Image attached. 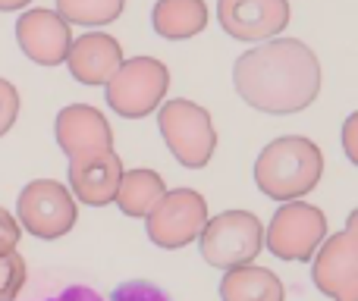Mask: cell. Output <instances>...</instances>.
Instances as JSON below:
<instances>
[{"instance_id": "21", "label": "cell", "mask_w": 358, "mask_h": 301, "mask_svg": "<svg viewBox=\"0 0 358 301\" xmlns=\"http://www.w3.org/2000/svg\"><path fill=\"white\" fill-rule=\"evenodd\" d=\"M19 107H22V101H19V88L13 85L10 79H0V138L16 126Z\"/></svg>"}, {"instance_id": "9", "label": "cell", "mask_w": 358, "mask_h": 301, "mask_svg": "<svg viewBox=\"0 0 358 301\" xmlns=\"http://www.w3.org/2000/svg\"><path fill=\"white\" fill-rule=\"evenodd\" d=\"M123 176V157L113 148L82 151L76 157H69L66 166L69 191L76 195V201L88 204V207H107V204L117 201Z\"/></svg>"}, {"instance_id": "7", "label": "cell", "mask_w": 358, "mask_h": 301, "mask_svg": "<svg viewBox=\"0 0 358 301\" xmlns=\"http://www.w3.org/2000/svg\"><path fill=\"white\" fill-rule=\"evenodd\" d=\"M327 242V214L308 201H286L267 223L264 248L280 260L305 264L315 260L317 248Z\"/></svg>"}, {"instance_id": "26", "label": "cell", "mask_w": 358, "mask_h": 301, "mask_svg": "<svg viewBox=\"0 0 358 301\" xmlns=\"http://www.w3.org/2000/svg\"><path fill=\"white\" fill-rule=\"evenodd\" d=\"M346 229H349V233H352L355 235V239H358V207L352 210V214H349L346 216Z\"/></svg>"}, {"instance_id": "10", "label": "cell", "mask_w": 358, "mask_h": 301, "mask_svg": "<svg viewBox=\"0 0 358 301\" xmlns=\"http://www.w3.org/2000/svg\"><path fill=\"white\" fill-rule=\"evenodd\" d=\"M289 0H217V22L236 41L264 44L289 25Z\"/></svg>"}, {"instance_id": "3", "label": "cell", "mask_w": 358, "mask_h": 301, "mask_svg": "<svg viewBox=\"0 0 358 301\" xmlns=\"http://www.w3.org/2000/svg\"><path fill=\"white\" fill-rule=\"evenodd\" d=\"M170 91V69L157 57H129L104 85V101L123 119H145L161 110Z\"/></svg>"}, {"instance_id": "16", "label": "cell", "mask_w": 358, "mask_h": 301, "mask_svg": "<svg viewBox=\"0 0 358 301\" xmlns=\"http://www.w3.org/2000/svg\"><path fill=\"white\" fill-rule=\"evenodd\" d=\"M208 3L204 0H157L151 10V25L167 41H185L208 29Z\"/></svg>"}, {"instance_id": "14", "label": "cell", "mask_w": 358, "mask_h": 301, "mask_svg": "<svg viewBox=\"0 0 358 301\" xmlns=\"http://www.w3.org/2000/svg\"><path fill=\"white\" fill-rule=\"evenodd\" d=\"M57 145L66 157H76L82 151L113 148V129L107 117L92 104H69L54 119Z\"/></svg>"}, {"instance_id": "18", "label": "cell", "mask_w": 358, "mask_h": 301, "mask_svg": "<svg viewBox=\"0 0 358 301\" xmlns=\"http://www.w3.org/2000/svg\"><path fill=\"white\" fill-rule=\"evenodd\" d=\"M126 0H57V13L69 25H85V29H101L123 16Z\"/></svg>"}, {"instance_id": "8", "label": "cell", "mask_w": 358, "mask_h": 301, "mask_svg": "<svg viewBox=\"0 0 358 301\" xmlns=\"http://www.w3.org/2000/svg\"><path fill=\"white\" fill-rule=\"evenodd\" d=\"M208 220H210V214H208V201H204L201 191L173 189L145 216V233H148L151 245L164 248V251H179V248L201 239Z\"/></svg>"}, {"instance_id": "19", "label": "cell", "mask_w": 358, "mask_h": 301, "mask_svg": "<svg viewBox=\"0 0 358 301\" xmlns=\"http://www.w3.org/2000/svg\"><path fill=\"white\" fill-rule=\"evenodd\" d=\"M25 279H29V267L22 254L16 248L0 251V301H16L25 289Z\"/></svg>"}, {"instance_id": "12", "label": "cell", "mask_w": 358, "mask_h": 301, "mask_svg": "<svg viewBox=\"0 0 358 301\" xmlns=\"http://www.w3.org/2000/svg\"><path fill=\"white\" fill-rule=\"evenodd\" d=\"M311 283L321 295L334 301L358 286V239L349 229L327 235V242L317 248L311 260Z\"/></svg>"}, {"instance_id": "13", "label": "cell", "mask_w": 358, "mask_h": 301, "mask_svg": "<svg viewBox=\"0 0 358 301\" xmlns=\"http://www.w3.org/2000/svg\"><path fill=\"white\" fill-rule=\"evenodd\" d=\"M126 63L123 44L110 31H85L73 41L66 57V69L82 85H107Z\"/></svg>"}, {"instance_id": "5", "label": "cell", "mask_w": 358, "mask_h": 301, "mask_svg": "<svg viewBox=\"0 0 358 301\" xmlns=\"http://www.w3.org/2000/svg\"><path fill=\"white\" fill-rule=\"evenodd\" d=\"M264 235L267 226L252 210H223L208 220L198 248H201L204 264L227 273L236 267L255 264V258L264 248Z\"/></svg>"}, {"instance_id": "24", "label": "cell", "mask_w": 358, "mask_h": 301, "mask_svg": "<svg viewBox=\"0 0 358 301\" xmlns=\"http://www.w3.org/2000/svg\"><path fill=\"white\" fill-rule=\"evenodd\" d=\"M48 301H104V298L94 289H88V286H69V289H63L60 295H54Z\"/></svg>"}, {"instance_id": "4", "label": "cell", "mask_w": 358, "mask_h": 301, "mask_svg": "<svg viewBox=\"0 0 358 301\" xmlns=\"http://www.w3.org/2000/svg\"><path fill=\"white\" fill-rule=\"evenodd\" d=\"M157 129H161L164 145L176 157V163H182L185 170L208 166L217 151L214 119L201 104L189 98L164 101V107L157 110Z\"/></svg>"}, {"instance_id": "6", "label": "cell", "mask_w": 358, "mask_h": 301, "mask_svg": "<svg viewBox=\"0 0 358 301\" xmlns=\"http://www.w3.org/2000/svg\"><path fill=\"white\" fill-rule=\"evenodd\" d=\"M16 220L22 233L54 242L73 233V226L79 223V201L69 185L57 179H31L16 198Z\"/></svg>"}, {"instance_id": "17", "label": "cell", "mask_w": 358, "mask_h": 301, "mask_svg": "<svg viewBox=\"0 0 358 301\" xmlns=\"http://www.w3.org/2000/svg\"><path fill=\"white\" fill-rule=\"evenodd\" d=\"M167 191L170 189L161 172L148 170V166H136V170H126L113 204H117L126 216H132V220H145V216L161 204V198L167 195Z\"/></svg>"}, {"instance_id": "1", "label": "cell", "mask_w": 358, "mask_h": 301, "mask_svg": "<svg viewBox=\"0 0 358 301\" xmlns=\"http://www.w3.org/2000/svg\"><path fill=\"white\" fill-rule=\"evenodd\" d=\"M321 60L299 38H271L255 44L233 63L236 94L252 110L271 117L302 113L321 94Z\"/></svg>"}, {"instance_id": "23", "label": "cell", "mask_w": 358, "mask_h": 301, "mask_svg": "<svg viewBox=\"0 0 358 301\" xmlns=\"http://www.w3.org/2000/svg\"><path fill=\"white\" fill-rule=\"evenodd\" d=\"M340 142H343V154L349 157V163L358 166V110L346 117L343 132H340Z\"/></svg>"}, {"instance_id": "15", "label": "cell", "mask_w": 358, "mask_h": 301, "mask_svg": "<svg viewBox=\"0 0 358 301\" xmlns=\"http://www.w3.org/2000/svg\"><path fill=\"white\" fill-rule=\"evenodd\" d=\"M220 301H286V286L267 267L245 264L223 273Z\"/></svg>"}, {"instance_id": "20", "label": "cell", "mask_w": 358, "mask_h": 301, "mask_svg": "<svg viewBox=\"0 0 358 301\" xmlns=\"http://www.w3.org/2000/svg\"><path fill=\"white\" fill-rule=\"evenodd\" d=\"M110 301H173L161 286L148 279H126L110 292Z\"/></svg>"}, {"instance_id": "11", "label": "cell", "mask_w": 358, "mask_h": 301, "mask_svg": "<svg viewBox=\"0 0 358 301\" xmlns=\"http://www.w3.org/2000/svg\"><path fill=\"white\" fill-rule=\"evenodd\" d=\"M73 25L57 10L31 6L16 19V44L38 66H60L73 47Z\"/></svg>"}, {"instance_id": "22", "label": "cell", "mask_w": 358, "mask_h": 301, "mask_svg": "<svg viewBox=\"0 0 358 301\" xmlns=\"http://www.w3.org/2000/svg\"><path fill=\"white\" fill-rule=\"evenodd\" d=\"M19 239H22V226H19V220L10 214V210L0 207V251L16 248Z\"/></svg>"}, {"instance_id": "27", "label": "cell", "mask_w": 358, "mask_h": 301, "mask_svg": "<svg viewBox=\"0 0 358 301\" xmlns=\"http://www.w3.org/2000/svg\"><path fill=\"white\" fill-rule=\"evenodd\" d=\"M336 301H358V286H352L349 292H343V295L336 298Z\"/></svg>"}, {"instance_id": "25", "label": "cell", "mask_w": 358, "mask_h": 301, "mask_svg": "<svg viewBox=\"0 0 358 301\" xmlns=\"http://www.w3.org/2000/svg\"><path fill=\"white\" fill-rule=\"evenodd\" d=\"M31 0H0V13H13V10H22L25 13V6H29Z\"/></svg>"}, {"instance_id": "2", "label": "cell", "mask_w": 358, "mask_h": 301, "mask_svg": "<svg viewBox=\"0 0 358 301\" xmlns=\"http://www.w3.org/2000/svg\"><path fill=\"white\" fill-rule=\"evenodd\" d=\"M324 176V154L305 135H280L255 160V185L271 201H302Z\"/></svg>"}]
</instances>
